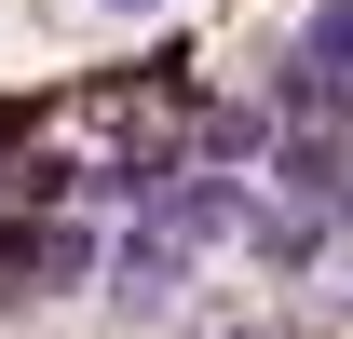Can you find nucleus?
Listing matches in <instances>:
<instances>
[{
	"instance_id": "f257e3e1",
	"label": "nucleus",
	"mask_w": 353,
	"mask_h": 339,
	"mask_svg": "<svg viewBox=\"0 0 353 339\" xmlns=\"http://www.w3.org/2000/svg\"><path fill=\"white\" fill-rule=\"evenodd\" d=\"M109 14H150V0H109Z\"/></svg>"
}]
</instances>
